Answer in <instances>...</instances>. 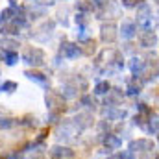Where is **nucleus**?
Returning <instances> with one entry per match:
<instances>
[{
	"mask_svg": "<svg viewBox=\"0 0 159 159\" xmlns=\"http://www.w3.org/2000/svg\"><path fill=\"white\" fill-rule=\"evenodd\" d=\"M44 100H46V107L50 111V119H52V122H56V119H59V115L63 111L65 98L59 93H56V91H48L46 96H44Z\"/></svg>",
	"mask_w": 159,
	"mask_h": 159,
	"instance_id": "obj_1",
	"label": "nucleus"
},
{
	"mask_svg": "<svg viewBox=\"0 0 159 159\" xmlns=\"http://www.w3.org/2000/svg\"><path fill=\"white\" fill-rule=\"evenodd\" d=\"M22 61L28 63L30 67H43L44 61H46V54H44L43 48L32 46V48H28V50L22 54Z\"/></svg>",
	"mask_w": 159,
	"mask_h": 159,
	"instance_id": "obj_2",
	"label": "nucleus"
},
{
	"mask_svg": "<svg viewBox=\"0 0 159 159\" xmlns=\"http://www.w3.org/2000/svg\"><path fill=\"white\" fill-rule=\"evenodd\" d=\"M128 150L131 154H137V152H154L156 150V143L150 141V139H135L128 144Z\"/></svg>",
	"mask_w": 159,
	"mask_h": 159,
	"instance_id": "obj_3",
	"label": "nucleus"
},
{
	"mask_svg": "<svg viewBox=\"0 0 159 159\" xmlns=\"http://www.w3.org/2000/svg\"><path fill=\"white\" fill-rule=\"evenodd\" d=\"M117 37H119V26L115 22L102 24V28H100V39L104 41V43L111 44V43L117 41Z\"/></svg>",
	"mask_w": 159,
	"mask_h": 159,
	"instance_id": "obj_4",
	"label": "nucleus"
},
{
	"mask_svg": "<svg viewBox=\"0 0 159 159\" xmlns=\"http://www.w3.org/2000/svg\"><path fill=\"white\" fill-rule=\"evenodd\" d=\"M59 54L67 59H76L78 56H81V48L78 46V43H63L59 48Z\"/></svg>",
	"mask_w": 159,
	"mask_h": 159,
	"instance_id": "obj_5",
	"label": "nucleus"
},
{
	"mask_svg": "<svg viewBox=\"0 0 159 159\" xmlns=\"http://www.w3.org/2000/svg\"><path fill=\"white\" fill-rule=\"evenodd\" d=\"M74 150L72 148H69V146H54L52 150H50V157L52 159H74Z\"/></svg>",
	"mask_w": 159,
	"mask_h": 159,
	"instance_id": "obj_6",
	"label": "nucleus"
},
{
	"mask_svg": "<svg viewBox=\"0 0 159 159\" xmlns=\"http://www.w3.org/2000/svg\"><path fill=\"white\" fill-rule=\"evenodd\" d=\"M137 24L135 22H122V26L119 28V34L122 35V39H133L137 35Z\"/></svg>",
	"mask_w": 159,
	"mask_h": 159,
	"instance_id": "obj_7",
	"label": "nucleus"
},
{
	"mask_svg": "<svg viewBox=\"0 0 159 159\" xmlns=\"http://www.w3.org/2000/svg\"><path fill=\"white\" fill-rule=\"evenodd\" d=\"M104 146H106L109 152L119 150L120 146H122V139L117 137V135H113V133H104Z\"/></svg>",
	"mask_w": 159,
	"mask_h": 159,
	"instance_id": "obj_8",
	"label": "nucleus"
},
{
	"mask_svg": "<svg viewBox=\"0 0 159 159\" xmlns=\"http://www.w3.org/2000/svg\"><path fill=\"white\" fill-rule=\"evenodd\" d=\"M141 46L143 48H154V46H157V34L156 32H144L141 35Z\"/></svg>",
	"mask_w": 159,
	"mask_h": 159,
	"instance_id": "obj_9",
	"label": "nucleus"
},
{
	"mask_svg": "<svg viewBox=\"0 0 159 159\" xmlns=\"http://www.w3.org/2000/svg\"><path fill=\"white\" fill-rule=\"evenodd\" d=\"M0 34H2L4 37H9V35H19V34H20V28H19L13 20H9V22H4V24L0 26Z\"/></svg>",
	"mask_w": 159,
	"mask_h": 159,
	"instance_id": "obj_10",
	"label": "nucleus"
},
{
	"mask_svg": "<svg viewBox=\"0 0 159 159\" xmlns=\"http://www.w3.org/2000/svg\"><path fill=\"white\" fill-rule=\"evenodd\" d=\"M128 67H129L131 74L141 76V74H143V70H144V67H146V63H144V59H141V57H131Z\"/></svg>",
	"mask_w": 159,
	"mask_h": 159,
	"instance_id": "obj_11",
	"label": "nucleus"
},
{
	"mask_svg": "<svg viewBox=\"0 0 159 159\" xmlns=\"http://www.w3.org/2000/svg\"><path fill=\"white\" fill-rule=\"evenodd\" d=\"M141 91H143V80L137 81V76H135V78L128 83V87H126V94H129V96H137V94H141Z\"/></svg>",
	"mask_w": 159,
	"mask_h": 159,
	"instance_id": "obj_12",
	"label": "nucleus"
},
{
	"mask_svg": "<svg viewBox=\"0 0 159 159\" xmlns=\"http://www.w3.org/2000/svg\"><path fill=\"white\" fill-rule=\"evenodd\" d=\"M106 117L109 120H124L128 117V113L122 107H109V109H106Z\"/></svg>",
	"mask_w": 159,
	"mask_h": 159,
	"instance_id": "obj_13",
	"label": "nucleus"
},
{
	"mask_svg": "<svg viewBox=\"0 0 159 159\" xmlns=\"http://www.w3.org/2000/svg\"><path fill=\"white\" fill-rule=\"evenodd\" d=\"M24 76L28 80H32V81H35V83H41V85H46L48 83V76L39 72V70H26Z\"/></svg>",
	"mask_w": 159,
	"mask_h": 159,
	"instance_id": "obj_14",
	"label": "nucleus"
},
{
	"mask_svg": "<svg viewBox=\"0 0 159 159\" xmlns=\"http://www.w3.org/2000/svg\"><path fill=\"white\" fill-rule=\"evenodd\" d=\"M0 46L4 52H17V46H19V41L9 39V37H2L0 39Z\"/></svg>",
	"mask_w": 159,
	"mask_h": 159,
	"instance_id": "obj_15",
	"label": "nucleus"
},
{
	"mask_svg": "<svg viewBox=\"0 0 159 159\" xmlns=\"http://www.w3.org/2000/svg\"><path fill=\"white\" fill-rule=\"evenodd\" d=\"M74 122H76V126H80L81 129H85V128H89L93 124V115L91 113H81V115H78L74 119Z\"/></svg>",
	"mask_w": 159,
	"mask_h": 159,
	"instance_id": "obj_16",
	"label": "nucleus"
},
{
	"mask_svg": "<svg viewBox=\"0 0 159 159\" xmlns=\"http://www.w3.org/2000/svg\"><path fill=\"white\" fill-rule=\"evenodd\" d=\"M63 98H74L76 94H78V89L72 85V83H67V85H63L61 87V93H59Z\"/></svg>",
	"mask_w": 159,
	"mask_h": 159,
	"instance_id": "obj_17",
	"label": "nucleus"
},
{
	"mask_svg": "<svg viewBox=\"0 0 159 159\" xmlns=\"http://www.w3.org/2000/svg\"><path fill=\"white\" fill-rule=\"evenodd\" d=\"M144 129H148V133H152V135H157V115H156V113H154V115L150 113Z\"/></svg>",
	"mask_w": 159,
	"mask_h": 159,
	"instance_id": "obj_18",
	"label": "nucleus"
},
{
	"mask_svg": "<svg viewBox=\"0 0 159 159\" xmlns=\"http://www.w3.org/2000/svg\"><path fill=\"white\" fill-rule=\"evenodd\" d=\"M111 91V83L109 81H98L96 85H94V94H107Z\"/></svg>",
	"mask_w": 159,
	"mask_h": 159,
	"instance_id": "obj_19",
	"label": "nucleus"
},
{
	"mask_svg": "<svg viewBox=\"0 0 159 159\" xmlns=\"http://www.w3.org/2000/svg\"><path fill=\"white\" fill-rule=\"evenodd\" d=\"M85 43V46H80L81 48V54H85V56H93L94 52H96V43L93 39H87V41H83Z\"/></svg>",
	"mask_w": 159,
	"mask_h": 159,
	"instance_id": "obj_20",
	"label": "nucleus"
},
{
	"mask_svg": "<svg viewBox=\"0 0 159 159\" xmlns=\"http://www.w3.org/2000/svg\"><path fill=\"white\" fill-rule=\"evenodd\" d=\"M2 57H4V63L9 65V67H13V65L19 61V54H17V52H4Z\"/></svg>",
	"mask_w": 159,
	"mask_h": 159,
	"instance_id": "obj_21",
	"label": "nucleus"
},
{
	"mask_svg": "<svg viewBox=\"0 0 159 159\" xmlns=\"http://www.w3.org/2000/svg\"><path fill=\"white\" fill-rule=\"evenodd\" d=\"M0 91H2V93L11 94V93H15V91H17V83H15V81H11V80H6V81H2V85H0Z\"/></svg>",
	"mask_w": 159,
	"mask_h": 159,
	"instance_id": "obj_22",
	"label": "nucleus"
},
{
	"mask_svg": "<svg viewBox=\"0 0 159 159\" xmlns=\"http://www.w3.org/2000/svg\"><path fill=\"white\" fill-rule=\"evenodd\" d=\"M17 124V119L11 117H0V129H11Z\"/></svg>",
	"mask_w": 159,
	"mask_h": 159,
	"instance_id": "obj_23",
	"label": "nucleus"
},
{
	"mask_svg": "<svg viewBox=\"0 0 159 159\" xmlns=\"http://www.w3.org/2000/svg\"><path fill=\"white\" fill-rule=\"evenodd\" d=\"M17 124L28 126V128H35V126H37V119H35V117H32V115H26V117H22L20 120L17 119Z\"/></svg>",
	"mask_w": 159,
	"mask_h": 159,
	"instance_id": "obj_24",
	"label": "nucleus"
},
{
	"mask_svg": "<svg viewBox=\"0 0 159 159\" xmlns=\"http://www.w3.org/2000/svg\"><path fill=\"white\" fill-rule=\"evenodd\" d=\"M80 104L83 106V107H89V109H94V106H96V100L91 96V94H83L81 96V100H80Z\"/></svg>",
	"mask_w": 159,
	"mask_h": 159,
	"instance_id": "obj_25",
	"label": "nucleus"
},
{
	"mask_svg": "<svg viewBox=\"0 0 159 159\" xmlns=\"http://www.w3.org/2000/svg\"><path fill=\"white\" fill-rule=\"evenodd\" d=\"M78 9H80V13H85V15H87V13H91L94 7H93L91 0H81V2L78 4Z\"/></svg>",
	"mask_w": 159,
	"mask_h": 159,
	"instance_id": "obj_26",
	"label": "nucleus"
},
{
	"mask_svg": "<svg viewBox=\"0 0 159 159\" xmlns=\"http://www.w3.org/2000/svg\"><path fill=\"white\" fill-rule=\"evenodd\" d=\"M148 117H150V115H143V113H137V115H135V119H133V122H135L139 128H146Z\"/></svg>",
	"mask_w": 159,
	"mask_h": 159,
	"instance_id": "obj_27",
	"label": "nucleus"
},
{
	"mask_svg": "<svg viewBox=\"0 0 159 159\" xmlns=\"http://www.w3.org/2000/svg\"><path fill=\"white\" fill-rule=\"evenodd\" d=\"M87 22H89V19H87V15L85 13H76V24H78L80 28H85L87 26Z\"/></svg>",
	"mask_w": 159,
	"mask_h": 159,
	"instance_id": "obj_28",
	"label": "nucleus"
},
{
	"mask_svg": "<svg viewBox=\"0 0 159 159\" xmlns=\"http://www.w3.org/2000/svg\"><path fill=\"white\" fill-rule=\"evenodd\" d=\"M143 0H122V6L124 7H137Z\"/></svg>",
	"mask_w": 159,
	"mask_h": 159,
	"instance_id": "obj_29",
	"label": "nucleus"
},
{
	"mask_svg": "<svg viewBox=\"0 0 159 159\" xmlns=\"http://www.w3.org/2000/svg\"><path fill=\"white\" fill-rule=\"evenodd\" d=\"M131 156H133V154L128 150V152H124V154H115V156H111L109 159H131Z\"/></svg>",
	"mask_w": 159,
	"mask_h": 159,
	"instance_id": "obj_30",
	"label": "nucleus"
},
{
	"mask_svg": "<svg viewBox=\"0 0 159 159\" xmlns=\"http://www.w3.org/2000/svg\"><path fill=\"white\" fill-rule=\"evenodd\" d=\"M93 7H106L107 6V0H91Z\"/></svg>",
	"mask_w": 159,
	"mask_h": 159,
	"instance_id": "obj_31",
	"label": "nucleus"
},
{
	"mask_svg": "<svg viewBox=\"0 0 159 159\" xmlns=\"http://www.w3.org/2000/svg\"><path fill=\"white\" fill-rule=\"evenodd\" d=\"M85 32H87L85 28H80V32H78V39L80 41H87V39H89V35H87Z\"/></svg>",
	"mask_w": 159,
	"mask_h": 159,
	"instance_id": "obj_32",
	"label": "nucleus"
},
{
	"mask_svg": "<svg viewBox=\"0 0 159 159\" xmlns=\"http://www.w3.org/2000/svg\"><path fill=\"white\" fill-rule=\"evenodd\" d=\"M46 135H48V129H43V131L39 133V137H37V141H35V143H43V141L46 139Z\"/></svg>",
	"mask_w": 159,
	"mask_h": 159,
	"instance_id": "obj_33",
	"label": "nucleus"
},
{
	"mask_svg": "<svg viewBox=\"0 0 159 159\" xmlns=\"http://www.w3.org/2000/svg\"><path fill=\"white\" fill-rule=\"evenodd\" d=\"M39 2H41V4H44V6H52L56 0H39Z\"/></svg>",
	"mask_w": 159,
	"mask_h": 159,
	"instance_id": "obj_34",
	"label": "nucleus"
},
{
	"mask_svg": "<svg viewBox=\"0 0 159 159\" xmlns=\"http://www.w3.org/2000/svg\"><path fill=\"white\" fill-rule=\"evenodd\" d=\"M0 61H2V54H0Z\"/></svg>",
	"mask_w": 159,
	"mask_h": 159,
	"instance_id": "obj_35",
	"label": "nucleus"
},
{
	"mask_svg": "<svg viewBox=\"0 0 159 159\" xmlns=\"http://www.w3.org/2000/svg\"><path fill=\"white\" fill-rule=\"evenodd\" d=\"M154 2H157V0H154Z\"/></svg>",
	"mask_w": 159,
	"mask_h": 159,
	"instance_id": "obj_36",
	"label": "nucleus"
},
{
	"mask_svg": "<svg viewBox=\"0 0 159 159\" xmlns=\"http://www.w3.org/2000/svg\"><path fill=\"white\" fill-rule=\"evenodd\" d=\"M0 159H2V157H0Z\"/></svg>",
	"mask_w": 159,
	"mask_h": 159,
	"instance_id": "obj_37",
	"label": "nucleus"
}]
</instances>
